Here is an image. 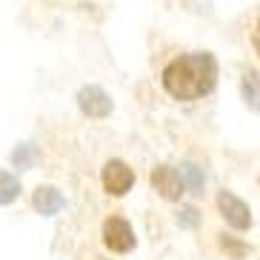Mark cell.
<instances>
[{
    "label": "cell",
    "instance_id": "obj_1",
    "mask_svg": "<svg viewBox=\"0 0 260 260\" xmlns=\"http://www.w3.org/2000/svg\"><path fill=\"white\" fill-rule=\"evenodd\" d=\"M163 89L175 100H200L217 86V57L212 52L180 54L163 69Z\"/></svg>",
    "mask_w": 260,
    "mask_h": 260
},
{
    "label": "cell",
    "instance_id": "obj_2",
    "mask_svg": "<svg viewBox=\"0 0 260 260\" xmlns=\"http://www.w3.org/2000/svg\"><path fill=\"white\" fill-rule=\"evenodd\" d=\"M77 106H80V112H83L86 117L103 120V117L112 115L115 103H112V98H109L100 86H83V89L77 92Z\"/></svg>",
    "mask_w": 260,
    "mask_h": 260
},
{
    "label": "cell",
    "instance_id": "obj_3",
    "mask_svg": "<svg viewBox=\"0 0 260 260\" xmlns=\"http://www.w3.org/2000/svg\"><path fill=\"white\" fill-rule=\"evenodd\" d=\"M103 240H106V246L117 254L135 249V232H132L129 220H123L117 214H112V217L103 223Z\"/></svg>",
    "mask_w": 260,
    "mask_h": 260
},
{
    "label": "cell",
    "instance_id": "obj_4",
    "mask_svg": "<svg viewBox=\"0 0 260 260\" xmlns=\"http://www.w3.org/2000/svg\"><path fill=\"white\" fill-rule=\"evenodd\" d=\"M132 186H135V172H132L123 160H109L106 166H103V189H106L109 194L120 198V194H126Z\"/></svg>",
    "mask_w": 260,
    "mask_h": 260
},
{
    "label": "cell",
    "instance_id": "obj_5",
    "mask_svg": "<svg viewBox=\"0 0 260 260\" xmlns=\"http://www.w3.org/2000/svg\"><path fill=\"white\" fill-rule=\"evenodd\" d=\"M217 206H220V212H223V217L235 226V229H249L252 226V209L246 206L240 198H235L232 191H220L217 194Z\"/></svg>",
    "mask_w": 260,
    "mask_h": 260
},
{
    "label": "cell",
    "instance_id": "obj_6",
    "mask_svg": "<svg viewBox=\"0 0 260 260\" xmlns=\"http://www.w3.org/2000/svg\"><path fill=\"white\" fill-rule=\"evenodd\" d=\"M149 180H152L154 189L160 191V198L166 200H180V194H183V183H180V177H177V172L172 166H154Z\"/></svg>",
    "mask_w": 260,
    "mask_h": 260
},
{
    "label": "cell",
    "instance_id": "obj_7",
    "mask_svg": "<svg viewBox=\"0 0 260 260\" xmlns=\"http://www.w3.org/2000/svg\"><path fill=\"white\" fill-rule=\"evenodd\" d=\"M31 203H35V209H38L40 214H46L49 217V214H57L63 206H66V198H63L54 186H40V189L35 191Z\"/></svg>",
    "mask_w": 260,
    "mask_h": 260
},
{
    "label": "cell",
    "instance_id": "obj_8",
    "mask_svg": "<svg viewBox=\"0 0 260 260\" xmlns=\"http://www.w3.org/2000/svg\"><path fill=\"white\" fill-rule=\"evenodd\" d=\"M177 177H180V183H183V191H191V194H203L206 177H203V172H200L194 163H183V166H180V172H177Z\"/></svg>",
    "mask_w": 260,
    "mask_h": 260
},
{
    "label": "cell",
    "instance_id": "obj_9",
    "mask_svg": "<svg viewBox=\"0 0 260 260\" xmlns=\"http://www.w3.org/2000/svg\"><path fill=\"white\" fill-rule=\"evenodd\" d=\"M20 194V180H17L12 172H0V203L6 206Z\"/></svg>",
    "mask_w": 260,
    "mask_h": 260
},
{
    "label": "cell",
    "instance_id": "obj_10",
    "mask_svg": "<svg viewBox=\"0 0 260 260\" xmlns=\"http://www.w3.org/2000/svg\"><path fill=\"white\" fill-rule=\"evenodd\" d=\"M31 160H35V146H29V143H23L20 149H15V154H12V163L20 166V169H29Z\"/></svg>",
    "mask_w": 260,
    "mask_h": 260
},
{
    "label": "cell",
    "instance_id": "obj_11",
    "mask_svg": "<svg viewBox=\"0 0 260 260\" xmlns=\"http://www.w3.org/2000/svg\"><path fill=\"white\" fill-rule=\"evenodd\" d=\"M177 223L183 226V229H194L200 223V212L194 206H183L180 212H177Z\"/></svg>",
    "mask_w": 260,
    "mask_h": 260
},
{
    "label": "cell",
    "instance_id": "obj_12",
    "mask_svg": "<svg viewBox=\"0 0 260 260\" xmlns=\"http://www.w3.org/2000/svg\"><path fill=\"white\" fill-rule=\"evenodd\" d=\"M223 249H229V252H235V254H237V257H240V254H243V252H246L243 246H237V243H232L229 237H223Z\"/></svg>",
    "mask_w": 260,
    "mask_h": 260
}]
</instances>
